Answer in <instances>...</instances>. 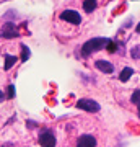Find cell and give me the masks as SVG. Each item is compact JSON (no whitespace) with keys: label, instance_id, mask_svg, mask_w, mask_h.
Segmentation results:
<instances>
[{"label":"cell","instance_id":"4","mask_svg":"<svg viewBox=\"0 0 140 147\" xmlns=\"http://www.w3.org/2000/svg\"><path fill=\"white\" fill-rule=\"evenodd\" d=\"M56 136L52 134L51 131H44L39 136V144H41L42 147H56Z\"/></svg>","mask_w":140,"mask_h":147},{"label":"cell","instance_id":"8","mask_svg":"<svg viewBox=\"0 0 140 147\" xmlns=\"http://www.w3.org/2000/svg\"><path fill=\"white\" fill-rule=\"evenodd\" d=\"M132 75H134V70L130 67H125V69H122V72L119 74V80L121 82H127Z\"/></svg>","mask_w":140,"mask_h":147},{"label":"cell","instance_id":"1","mask_svg":"<svg viewBox=\"0 0 140 147\" xmlns=\"http://www.w3.org/2000/svg\"><path fill=\"white\" fill-rule=\"evenodd\" d=\"M108 44H109L108 38H93V39L86 41L82 46V54L85 57H88L90 54H93V53H96V51H99V49H103V47L108 46Z\"/></svg>","mask_w":140,"mask_h":147},{"label":"cell","instance_id":"5","mask_svg":"<svg viewBox=\"0 0 140 147\" xmlns=\"http://www.w3.org/2000/svg\"><path fill=\"white\" fill-rule=\"evenodd\" d=\"M2 36L7 38V39H11V38H16L18 36V30L15 28L13 23H5L3 26H2Z\"/></svg>","mask_w":140,"mask_h":147},{"label":"cell","instance_id":"3","mask_svg":"<svg viewBox=\"0 0 140 147\" xmlns=\"http://www.w3.org/2000/svg\"><path fill=\"white\" fill-rule=\"evenodd\" d=\"M60 18H62L64 21H68V23H72V25H80L82 23V16H80V13L75 10H65L60 13Z\"/></svg>","mask_w":140,"mask_h":147},{"label":"cell","instance_id":"7","mask_svg":"<svg viewBox=\"0 0 140 147\" xmlns=\"http://www.w3.org/2000/svg\"><path fill=\"white\" fill-rule=\"evenodd\" d=\"M94 65H96V69H99V70H101V72H104V74L114 72V65L109 62V61H96V62H94Z\"/></svg>","mask_w":140,"mask_h":147},{"label":"cell","instance_id":"18","mask_svg":"<svg viewBox=\"0 0 140 147\" xmlns=\"http://www.w3.org/2000/svg\"><path fill=\"white\" fill-rule=\"evenodd\" d=\"M139 110H140V105H139Z\"/></svg>","mask_w":140,"mask_h":147},{"label":"cell","instance_id":"10","mask_svg":"<svg viewBox=\"0 0 140 147\" xmlns=\"http://www.w3.org/2000/svg\"><path fill=\"white\" fill-rule=\"evenodd\" d=\"M96 8V0H83V10L91 13Z\"/></svg>","mask_w":140,"mask_h":147},{"label":"cell","instance_id":"6","mask_svg":"<svg viewBox=\"0 0 140 147\" xmlns=\"http://www.w3.org/2000/svg\"><path fill=\"white\" fill-rule=\"evenodd\" d=\"M77 147H96V139L90 134L80 136L77 141Z\"/></svg>","mask_w":140,"mask_h":147},{"label":"cell","instance_id":"9","mask_svg":"<svg viewBox=\"0 0 140 147\" xmlns=\"http://www.w3.org/2000/svg\"><path fill=\"white\" fill-rule=\"evenodd\" d=\"M16 61H18V59H16L15 56L5 54V65H3V67H5V70H10V69H11V67H13V65L16 64Z\"/></svg>","mask_w":140,"mask_h":147},{"label":"cell","instance_id":"16","mask_svg":"<svg viewBox=\"0 0 140 147\" xmlns=\"http://www.w3.org/2000/svg\"><path fill=\"white\" fill-rule=\"evenodd\" d=\"M5 100V93H3V92H2V90H0V103H2V101Z\"/></svg>","mask_w":140,"mask_h":147},{"label":"cell","instance_id":"12","mask_svg":"<svg viewBox=\"0 0 140 147\" xmlns=\"http://www.w3.org/2000/svg\"><path fill=\"white\" fill-rule=\"evenodd\" d=\"M21 49H23V54H21V61H26V59L29 57V49H28L25 44H21Z\"/></svg>","mask_w":140,"mask_h":147},{"label":"cell","instance_id":"11","mask_svg":"<svg viewBox=\"0 0 140 147\" xmlns=\"http://www.w3.org/2000/svg\"><path fill=\"white\" fill-rule=\"evenodd\" d=\"M130 101H132V103H135V105H140V88L135 90L134 93H132V98H130Z\"/></svg>","mask_w":140,"mask_h":147},{"label":"cell","instance_id":"2","mask_svg":"<svg viewBox=\"0 0 140 147\" xmlns=\"http://www.w3.org/2000/svg\"><path fill=\"white\" fill-rule=\"evenodd\" d=\"M77 108L85 111H90V113H96L99 111V103L94 100H88V98H82V100L77 101Z\"/></svg>","mask_w":140,"mask_h":147},{"label":"cell","instance_id":"14","mask_svg":"<svg viewBox=\"0 0 140 147\" xmlns=\"http://www.w3.org/2000/svg\"><path fill=\"white\" fill-rule=\"evenodd\" d=\"M106 47H108V51H109V53H116V49H117L116 42H113V41H109V44H108Z\"/></svg>","mask_w":140,"mask_h":147},{"label":"cell","instance_id":"15","mask_svg":"<svg viewBox=\"0 0 140 147\" xmlns=\"http://www.w3.org/2000/svg\"><path fill=\"white\" fill-rule=\"evenodd\" d=\"M13 95H15V87L10 85V87H8V95H7V98H13Z\"/></svg>","mask_w":140,"mask_h":147},{"label":"cell","instance_id":"17","mask_svg":"<svg viewBox=\"0 0 140 147\" xmlns=\"http://www.w3.org/2000/svg\"><path fill=\"white\" fill-rule=\"evenodd\" d=\"M137 33H140V25H139V26H137Z\"/></svg>","mask_w":140,"mask_h":147},{"label":"cell","instance_id":"13","mask_svg":"<svg viewBox=\"0 0 140 147\" xmlns=\"http://www.w3.org/2000/svg\"><path fill=\"white\" fill-rule=\"evenodd\" d=\"M132 57L134 59H140V47L139 46H135V47H132Z\"/></svg>","mask_w":140,"mask_h":147}]
</instances>
